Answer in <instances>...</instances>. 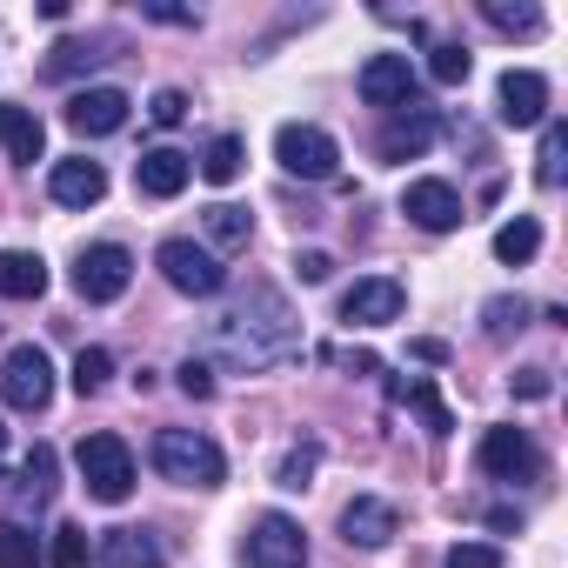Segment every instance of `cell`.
<instances>
[{
  "label": "cell",
  "mask_w": 568,
  "mask_h": 568,
  "mask_svg": "<svg viewBox=\"0 0 568 568\" xmlns=\"http://www.w3.org/2000/svg\"><path fill=\"white\" fill-rule=\"evenodd\" d=\"M114 34H88V41H61L54 54H48V81H74L81 68H101V61H114Z\"/></svg>",
  "instance_id": "7402d4cb"
},
{
  "label": "cell",
  "mask_w": 568,
  "mask_h": 568,
  "mask_svg": "<svg viewBox=\"0 0 568 568\" xmlns=\"http://www.w3.org/2000/svg\"><path fill=\"white\" fill-rule=\"evenodd\" d=\"M435 134H442V114L415 101V108H402V114H388V128L375 134V154H382V161H422Z\"/></svg>",
  "instance_id": "5bb4252c"
},
{
  "label": "cell",
  "mask_w": 568,
  "mask_h": 568,
  "mask_svg": "<svg viewBox=\"0 0 568 568\" xmlns=\"http://www.w3.org/2000/svg\"><path fill=\"white\" fill-rule=\"evenodd\" d=\"M128 281H134V254H128L121 241H94V247H81V261H74V295H81V302L108 308V302L128 295Z\"/></svg>",
  "instance_id": "52a82bcc"
},
{
  "label": "cell",
  "mask_w": 568,
  "mask_h": 568,
  "mask_svg": "<svg viewBox=\"0 0 568 568\" xmlns=\"http://www.w3.org/2000/svg\"><path fill=\"white\" fill-rule=\"evenodd\" d=\"M141 21H168V28H201L194 8H168V0H141Z\"/></svg>",
  "instance_id": "ab89813d"
},
{
  "label": "cell",
  "mask_w": 568,
  "mask_h": 568,
  "mask_svg": "<svg viewBox=\"0 0 568 568\" xmlns=\"http://www.w3.org/2000/svg\"><path fill=\"white\" fill-rule=\"evenodd\" d=\"M154 267H161V281H168L174 295H194V302H207V295H221V288H227L221 254H214V247H201V241H187V234L161 241V247H154Z\"/></svg>",
  "instance_id": "277c9868"
},
{
  "label": "cell",
  "mask_w": 568,
  "mask_h": 568,
  "mask_svg": "<svg viewBox=\"0 0 568 568\" xmlns=\"http://www.w3.org/2000/svg\"><path fill=\"white\" fill-rule=\"evenodd\" d=\"M187 181H194V154H181V148H148V154L134 161V187H141L148 201H174Z\"/></svg>",
  "instance_id": "e0dca14e"
},
{
  "label": "cell",
  "mask_w": 568,
  "mask_h": 568,
  "mask_svg": "<svg viewBox=\"0 0 568 568\" xmlns=\"http://www.w3.org/2000/svg\"><path fill=\"white\" fill-rule=\"evenodd\" d=\"M0 568H41V535L21 521H0Z\"/></svg>",
  "instance_id": "1f68e13d"
},
{
  "label": "cell",
  "mask_w": 568,
  "mask_h": 568,
  "mask_svg": "<svg viewBox=\"0 0 568 568\" xmlns=\"http://www.w3.org/2000/svg\"><path fill=\"white\" fill-rule=\"evenodd\" d=\"M402 214H408L422 234H455V227L468 221L462 194H455L448 181H435V174H422V181H408V187H402Z\"/></svg>",
  "instance_id": "4fadbf2b"
},
{
  "label": "cell",
  "mask_w": 568,
  "mask_h": 568,
  "mask_svg": "<svg viewBox=\"0 0 568 568\" xmlns=\"http://www.w3.org/2000/svg\"><path fill=\"white\" fill-rule=\"evenodd\" d=\"M0 448H8V428H0Z\"/></svg>",
  "instance_id": "7bdbcfd3"
},
{
  "label": "cell",
  "mask_w": 568,
  "mask_h": 568,
  "mask_svg": "<svg viewBox=\"0 0 568 568\" xmlns=\"http://www.w3.org/2000/svg\"><path fill=\"white\" fill-rule=\"evenodd\" d=\"M0 295L8 302H41L48 295V261L28 254V247H8L0 254Z\"/></svg>",
  "instance_id": "44dd1931"
},
{
  "label": "cell",
  "mask_w": 568,
  "mask_h": 568,
  "mask_svg": "<svg viewBox=\"0 0 568 568\" xmlns=\"http://www.w3.org/2000/svg\"><path fill=\"white\" fill-rule=\"evenodd\" d=\"M295 274L308 281V288H322V281L335 274V254H322V247H302V254H295Z\"/></svg>",
  "instance_id": "74e56055"
},
{
  "label": "cell",
  "mask_w": 568,
  "mask_h": 568,
  "mask_svg": "<svg viewBox=\"0 0 568 568\" xmlns=\"http://www.w3.org/2000/svg\"><path fill=\"white\" fill-rule=\"evenodd\" d=\"M535 254H541V221H535V214H515V221H501V227H495V261L528 267Z\"/></svg>",
  "instance_id": "d4e9b609"
},
{
  "label": "cell",
  "mask_w": 568,
  "mask_h": 568,
  "mask_svg": "<svg viewBox=\"0 0 568 568\" xmlns=\"http://www.w3.org/2000/svg\"><path fill=\"white\" fill-rule=\"evenodd\" d=\"M495 114H501L508 128H541V121H548V81H541L535 68H508L501 88H495Z\"/></svg>",
  "instance_id": "9a60e30c"
},
{
  "label": "cell",
  "mask_w": 568,
  "mask_h": 568,
  "mask_svg": "<svg viewBox=\"0 0 568 568\" xmlns=\"http://www.w3.org/2000/svg\"><path fill=\"white\" fill-rule=\"evenodd\" d=\"M148 114H154L161 128H181V121H187V94H181V88H161V94L148 101Z\"/></svg>",
  "instance_id": "8d00e7d4"
},
{
  "label": "cell",
  "mask_w": 568,
  "mask_h": 568,
  "mask_svg": "<svg viewBox=\"0 0 568 568\" xmlns=\"http://www.w3.org/2000/svg\"><path fill=\"white\" fill-rule=\"evenodd\" d=\"M475 462H481V475H488V481H508V488L541 481V448H535V435H528V428H488V435H481V448H475Z\"/></svg>",
  "instance_id": "ba28073f"
},
{
  "label": "cell",
  "mask_w": 568,
  "mask_h": 568,
  "mask_svg": "<svg viewBox=\"0 0 568 568\" xmlns=\"http://www.w3.org/2000/svg\"><path fill=\"white\" fill-rule=\"evenodd\" d=\"M114 382V355L108 348H81L74 355V395H101Z\"/></svg>",
  "instance_id": "e575fe53"
},
{
  "label": "cell",
  "mask_w": 568,
  "mask_h": 568,
  "mask_svg": "<svg viewBox=\"0 0 568 568\" xmlns=\"http://www.w3.org/2000/svg\"><path fill=\"white\" fill-rule=\"evenodd\" d=\"M0 481H8V475H0Z\"/></svg>",
  "instance_id": "ee69618b"
},
{
  "label": "cell",
  "mask_w": 568,
  "mask_h": 568,
  "mask_svg": "<svg viewBox=\"0 0 568 568\" xmlns=\"http://www.w3.org/2000/svg\"><path fill=\"white\" fill-rule=\"evenodd\" d=\"M355 94H362L368 108H382V114H402V108H415V101H422V81H415L408 54H375V61H362Z\"/></svg>",
  "instance_id": "30bf717a"
},
{
  "label": "cell",
  "mask_w": 568,
  "mask_h": 568,
  "mask_svg": "<svg viewBox=\"0 0 568 568\" xmlns=\"http://www.w3.org/2000/svg\"><path fill=\"white\" fill-rule=\"evenodd\" d=\"M148 455H154L161 481H174V488H221V475H227L221 442L201 435V428H161Z\"/></svg>",
  "instance_id": "7a4b0ae2"
},
{
  "label": "cell",
  "mask_w": 568,
  "mask_h": 568,
  "mask_svg": "<svg viewBox=\"0 0 568 568\" xmlns=\"http://www.w3.org/2000/svg\"><path fill=\"white\" fill-rule=\"evenodd\" d=\"M0 148H8V161H41L48 154V128H41V114L34 108H21V101H0Z\"/></svg>",
  "instance_id": "ffe728a7"
},
{
  "label": "cell",
  "mask_w": 568,
  "mask_h": 568,
  "mask_svg": "<svg viewBox=\"0 0 568 568\" xmlns=\"http://www.w3.org/2000/svg\"><path fill=\"white\" fill-rule=\"evenodd\" d=\"M508 388H515V395H521V402H541V395H548V388H555V382H548V368H521V375H515V382H508Z\"/></svg>",
  "instance_id": "60d3db41"
},
{
  "label": "cell",
  "mask_w": 568,
  "mask_h": 568,
  "mask_svg": "<svg viewBox=\"0 0 568 568\" xmlns=\"http://www.w3.org/2000/svg\"><path fill=\"white\" fill-rule=\"evenodd\" d=\"M468 68H475V54H468L462 41H435V48H428V74H435L442 88H462Z\"/></svg>",
  "instance_id": "d6a6232c"
},
{
  "label": "cell",
  "mask_w": 568,
  "mask_h": 568,
  "mask_svg": "<svg viewBox=\"0 0 568 568\" xmlns=\"http://www.w3.org/2000/svg\"><path fill=\"white\" fill-rule=\"evenodd\" d=\"M48 194H54L61 207H94V201L108 194V168H101V161H88V154L54 161V168H48Z\"/></svg>",
  "instance_id": "ac0fdd59"
},
{
  "label": "cell",
  "mask_w": 568,
  "mask_h": 568,
  "mask_svg": "<svg viewBox=\"0 0 568 568\" xmlns=\"http://www.w3.org/2000/svg\"><path fill=\"white\" fill-rule=\"evenodd\" d=\"M315 468H322V442H315V435H302L288 455H281V468H274V488L302 495V488H315Z\"/></svg>",
  "instance_id": "f1b7e54d"
},
{
  "label": "cell",
  "mask_w": 568,
  "mask_h": 568,
  "mask_svg": "<svg viewBox=\"0 0 568 568\" xmlns=\"http://www.w3.org/2000/svg\"><path fill=\"white\" fill-rule=\"evenodd\" d=\"M528 315H535V308H528L521 295H495V302L481 308V335H488V342H508V335L528 328Z\"/></svg>",
  "instance_id": "f546056e"
},
{
  "label": "cell",
  "mask_w": 568,
  "mask_h": 568,
  "mask_svg": "<svg viewBox=\"0 0 568 568\" xmlns=\"http://www.w3.org/2000/svg\"><path fill=\"white\" fill-rule=\"evenodd\" d=\"M181 395H187V402H207V395H214V375H207V362H194V355L181 362Z\"/></svg>",
  "instance_id": "f35d334b"
},
{
  "label": "cell",
  "mask_w": 568,
  "mask_h": 568,
  "mask_svg": "<svg viewBox=\"0 0 568 568\" xmlns=\"http://www.w3.org/2000/svg\"><path fill=\"white\" fill-rule=\"evenodd\" d=\"M54 488H61V462H54V448H48V442H34V448H28V462H21V501L41 515V508L54 501Z\"/></svg>",
  "instance_id": "603a6c76"
},
{
  "label": "cell",
  "mask_w": 568,
  "mask_h": 568,
  "mask_svg": "<svg viewBox=\"0 0 568 568\" xmlns=\"http://www.w3.org/2000/svg\"><path fill=\"white\" fill-rule=\"evenodd\" d=\"M481 21L495 34H521V41L541 34V8H528V0H521V8H508V0H481Z\"/></svg>",
  "instance_id": "4dcf8cb0"
},
{
  "label": "cell",
  "mask_w": 568,
  "mask_h": 568,
  "mask_svg": "<svg viewBox=\"0 0 568 568\" xmlns=\"http://www.w3.org/2000/svg\"><path fill=\"white\" fill-rule=\"evenodd\" d=\"M535 181H541V187H561V181H568V128H561L555 114L541 121V148H535Z\"/></svg>",
  "instance_id": "83f0119b"
},
{
  "label": "cell",
  "mask_w": 568,
  "mask_h": 568,
  "mask_svg": "<svg viewBox=\"0 0 568 568\" xmlns=\"http://www.w3.org/2000/svg\"><path fill=\"white\" fill-rule=\"evenodd\" d=\"M448 568H501V548L495 541H455L448 548Z\"/></svg>",
  "instance_id": "d590c367"
},
{
  "label": "cell",
  "mask_w": 568,
  "mask_h": 568,
  "mask_svg": "<svg viewBox=\"0 0 568 568\" xmlns=\"http://www.w3.org/2000/svg\"><path fill=\"white\" fill-rule=\"evenodd\" d=\"M74 468H81V488L94 495V501H108V508H121L128 495H134V448L121 442V435H81V448H74Z\"/></svg>",
  "instance_id": "3957f363"
},
{
  "label": "cell",
  "mask_w": 568,
  "mask_h": 568,
  "mask_svg": "<svg viewBox=\"0 0 568 568\" xmlns=\"http://www.w3.org/2000/svg\"><path fill=\"white\" fill-rule=\"evenodd\" d=\"M302 315L288 308V295L274 288V281H247L234 295L227 315L207 322V355L234 375H267V368H288L302 362Z\"/></svg>",
  "instance_id": "6da1fadb"
},
{
  "label": "cell",
  "mask_w": 568,
  "mask_h": 568,
  "mask_svg": "<svg viewBox=\"0 0 568 568\" xmlns=\"http://www.w3.org/2000/svg\"><path fill=\"white\" fill-rule=\"evenodd\" d=\"M395 402H402V408H415V415L428 422V435H435V442L455 428V415H448V402L435 395V382H428V375H408V382H395Z\"/></svg>",
  "instance_id": "cb8c5ba5"
},
{
  "label": "cell",
  "mask_w": 568,
  "mask_h": 568,
  "mask_svg": "<svg viewBox=\"0 0 568 568\" xmlns=\"http://www.w3.org/2000/svg\"><path fill=\"white\" fill-rule=\"evenodd\" d=\"M201 227H207V241L214 247H247V234H254V214L247 207H234V201H214V207H201Z\"/></svg>",
  "instance_id": "4316f807"
},
{
  "label": "cell",
  "mask_w": 568,
  "mask_h": 568,
  "mask_svg": "<svg viewBox=\"0 0 568 568\" xmlns=\"http://www.w3.org/2000/svg\"><path fill=\"white\" fill-rule=\"evenodd\" d=\"M408 355H415V362H448V342H435V335H422V342H408Z\"/></svg>",
  "instance_id": "b9f144b4"
},
{
  "label": "cell",
  "mask_w": 568,
  "mask_h": 568,
  "mask_svg": "<svg viewBox=\"0 0 568 568\" xmlns=\"http://www.w3.org/2000/svg\"><path fill=\"white\" fill-rule=\"evenodd\" d=\"M161 561L168 555H161V541L148 528H108L94 541V568H161Z\"/></svg>",
  "instance_id": "d6986e66"
},
{
  "label": "cell",
  "mask_w": 568,
  "mask_h": 568,
  "mask_svg": "<svg viewBox=\"0 0 568 568\" xmlns=\"http://www.w3.org/2000/svg\"><path fill=\"white\" fill-rule=\"evenodd\" d=\"M395 535H402V508H395V501L355 495V501L342 508V541H348V548H388Z\"/></svg>",
  "instance_id": "2e32d148"
},
{
  "label": "cell",
  "mask_w": 568,
  "mask_h": 568,
  "mask_svg": "<svg viewBox=\"0 0 568 568\" xmlns=\"http://www.w3.org/2000/svg\"><path fill=\"white\" fill-rule=\"evenodd\" d=\"M402 308H408V288L395 274H362L342 295V328H388V322H402Z\"/></svg>",
  "instance_id": "8fae6325"
},
{
  "label": "cell",
  "mask_w": 568,
  "mask_h": 568,
  "mask_svg": "<svg viewBox=\"0 0 568 568\" xmlns=\"http://www.w3.org/2000/svg\"><path fill=\"white\" fill-rule=\"evenodd\" d=\"M48 568H94V541H88V528H54V548H48Z\"/></svg>",
  "instance_id": "836d02e7"
},
{
  "label": "cell",
  "mask_w": 568,
  "mask_h": 568,
  "mask_svg": "<svg viewBox=\"0 0 568 568\" xmlns=\"http://www.w3.org/2000/svg\"><path fill=\"white\" fill-rule=\"evenodd\" d=\"M274 161L288 168V174H302V181H335L342 148H335V134L315 128V121H281V128H274Z\"/></svg>",
  "instance_id": "5b68a950"
},
{
  "label": "cell",
  "mask_w": 568,
  "mask_h": 568,
  "mask_svg": "<svg viewBox=\"0 0 568 568\" xmlns=\"http://www.w3.org/2000/svg\"><path fill=\"white\" fill-rule=\"evenodd\" d=\"M241 561H247V568H308V535H302V521L281 515V508H267V515L247 528Z\"/></svg>",
  "instance_id": "9c48e42d"
},
{
  "label": "cell",
  "mask_w": 568,
  "mask_h": 568,
  "mask_svg": "<svg viewBox=\"0 0 568 568\" xmlns=\"http://www.w3.org/2000/svg\"><path fill=\"white\" fill-rule=\"evenodd\" d=\"M241 161H247V148H241V134H214V141L201 148V161H194V174H201V181H214V187H227V181H241Z\"/></svg>",
  "instance_id": "484cf974"
},
{
  "label": "cell",
  "mask_w": 568,
  "mask_h": 568,
  "mask_svg": "<svg viewBox=\"0 0 568 568\" xmlns=\"http://www.w3.org/2000/svg\"><path fill=\"white\" fill-rule=\"evenodd\" d=\"M128 94L121 88H81V94H68V108H61V121L81 134V141H108V134H121L128 128Z\"/></svg>",
  "instance_id": "7c38bea8"
},
{
  "label": "cell",
  "mask_w": 568,
  "mask_h": 568,
  "mask_svg": "<svg viewBox=\"0 0 568 568\" xmlns=\"http://www.w3.org/2000/svg\"><path fill=\"white\" fill-rule=\"evenodd\" d=\"M0 402H8L14 415H41L54 402V362H48V348H34V342L8 348V362H0Z\"/></svg>",
  "instance_id": "8992f818"
}]
</instances>
